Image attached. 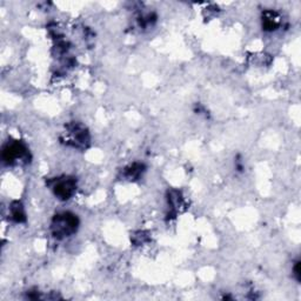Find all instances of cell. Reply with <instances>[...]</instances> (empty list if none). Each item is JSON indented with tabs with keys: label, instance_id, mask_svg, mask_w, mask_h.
Returning <instances> with one entry per match:
<instances>
[{
	"label": "cell",
	"instance_id": "obj_6",
	"mask_svg": "<svg viewBox=\"0 0 301 301\" xmlns=\"http://www.w3.org/2000/svg\"><path fill=\"white\" fill-rule=\"evenodd\" d=\"M293 272H294V275H296L297 277V280L299 281L300 280V271H299V262H297L296 263V266H294V269H293Z\"/></svg>",
	"mask_w": 301,
	"mask_h": 301
},
{
	"label": "cell",
	"instance_id": "obj_4",
	"mask_svg": "<svg viewBox=\"0 0 301 301\" xmlns=\"http://www.w3.org/2000/svg\"><path fill=\"white\" fill-rule=\"evenodd\" d=\"M11 214L17 222H21L25 220V212L23 206L19 203H14L11 207Z\"/></svg>",
	"mask_w": 301,
	"mask_h": 301
},
{
	"label": "cell",
	"instance_id": "obj_2",
	"mask_svg": "<svg viewBox=\"0 0 301 301\" xmlns=\"http://www.w3.org/2000/svg\"><path fill=\"white\" fill-rule=\"evenodd\" d=\"M55 197H58L61 200H68L76 192V180L73 178H59L54 180L53 186H52Z\"/></svg>",
	"mask_w": 301,
	"mask_h": 301
},
{
	"label": "cell",
	"instance_id": "obj_5",
	"mask_svg": "<svg viewBox=\"0 0 301 301\" xmlns=\"http://www.w3.org/2000/svg\"><path fill=\"white\" fill-rule=\"evenodd\" d=\"M141 172H142V165L134 164V165H132L129 170L126 171V176L129 179H135L140 175Z\"/></svg>",
	"mask_w": 301,
	"mask_h": 301
},
{
	"label": "cell",
	"instance_id": "obj_1",
	"mask_svg": "<svg viewBox=\"0 0 301 301\" xmlns=\"http://www.w3.org/2000/svg\"><path fill=\"white\" fill-rule=\"evenodd\" d=\"M79 220L76 214L64 212L54 216L52 221V234L57 239H64L74 234L78 229Z\"/></svg>",
	"mask_w": 301,
	"mask_h": 301
},
{
	"label": "cell",
	"instance_id": "obj_3",
	"mask_svg": "<svg viewBox=\"0 0 301 301\" xmlns=\"http://www.w3.org/2000/svg\"><path fill=\"white\" fill-rule=\"evenodd\" d=\"M26 147L20 141L8 142L2 148V159L5 163L13 164L18 159H23L26 156Z\"/></svg>",
	"mask_w": 301,
	"mask_h": 301
}]
</instances>
